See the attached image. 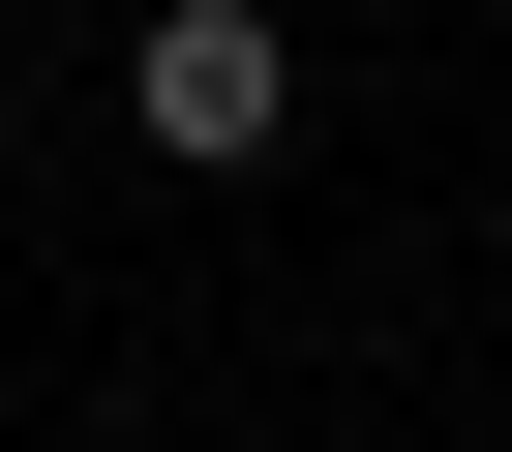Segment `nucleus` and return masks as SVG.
Returning a JSON list of instances; mask_svg holds the SVG:
<instances>
[{
    "label": "nucleus",
    "instance_id": "obj_1",
    "mask_svg": "<svg viewBox=\"0 0 512 452\" xmlns=\"http://www.w3.org/2000/svg\"><path fill=\"white\" fill-rule=\"evenodd\" d=\"M121 121H151L181 181H241V151L302 121V31H272V0H151V61H121Z\"/></svg>",
    "mask_w": 512,
    "mask_h": 452
}]
</instances>
